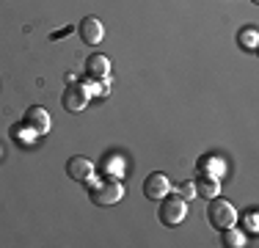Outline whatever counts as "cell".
Returning <instances> with one entry per match:
<instances>
[{
	"mask_svg": "<svg viewBox=\"0 0 259 248\" xmlns=\"http://www.w3.org/2000/svg\"><path fill=\"white\" fill-rule=\"evenodd\" d=\"M168 190H171V182H168V177L165 174H149L146 177V182H144V196L146 198H152V201H157V198H163V196H168Z\"/></svg>",
	"mask_w": 259,
	"mask_h": 248,
	"instance_id": "cell-6",
	"label": "cell"
},
{
	"mask_svg": "<svg viewBox=\"0 0 259 248\" xmlns=\"http://www.w3.org/2000/svg\"><path fill=\"white\" fill-rule=\"evenodd\" d=\"M245 226H248L251 232H256L259 223H256V213H254V210H251V213H245Z\"/></svg>",
	"mask_w": 259,
	"mask_h": 248,
	"instance_id": "cell-14",
	"label": "cell"
},
{
	"mask_svg": "<svg viewBox=\"0 0 259 248\" xmlns=\"http://www.w3.org/2000/svg\"><path fill=\"white\" fill-rule=\"evenodd\" d=\"M185 215H188V201L182 196H174V198L163 196V201H160V221L165 226H180L185 221Z\"/></svg>",
	"mask_w": 259,
	"mask_h": 248,
	"instance_id": "cell-3",
	"label": "cell"
},
{
	"mask_svg": "<svg viewBox=\"0 0 259 248\" xmlns=\"http://www.w3.org/2000/svg\"><path fill=\"white\" fill-rule=\"evenodd\" d=\"M237 42H240V47H245V50H256V45H259L256 28H243L237 33Z\"/></svg>",
	"mask_w": 259,
	"mask_h": 248,
	"instance_id": "cell-12",
	"label": "cell"
},
{
	"mask_svg": "<svg viewBox=\"0 0 259 248\" xmlns=\"http://www.w3.org/2000/svg\"><path fill=\"white\" fill-rule=\"evenodd\" d=\"M69 33H72V28H69V25H66L64 30H58V33H53V39H58V36H69Z\"/></svg>",
	"mask_w": 259,
	"mask_h": 248,
	"instance_id": "cell-15",
	"label": "cell"
},
{
	"mask_svg": "<svg viewBox=\"0 0 259 248\" xmlns=\"http://www.w3.org/2000/svg\"><path fill=\"white\" fill-rule=\"evenodd\" d=\"M77 33H80V39H83L85 45H100L102 36H105V28H102V22L97 20V17H85V20L80 22Z\"/></svg>",
	"mask_w": 259,
	"mask_h": 248,
	"instance_id": "cell-8",
	"label": "cell"
},
{
	"mask_svg": "<svg viewBox=\"0 0 259 248\" xmlns=\"http://www.w3.org/2000/svg\"><path fill=\"white\" fill-rule=\"evenodd\" d=\"M85 185H89V196L94 204H100V207H110V204L121 201V196H124V188H121L119 179L113 177H91L85 179Z\"/></svg>",
	"mask_w": 259,
	"mask_h": 248,
	"instance_id": "cell-1",
	"label": "cell"
},
{
	"mask_svg": "<svg viewBox=\"0 0 259 248\" xmlns=\"http://www.w3.org/2000/svg\"><path fill=\"white\" fill-rule=\"evenodd\" d=\"M207 221L221 232V229H226V226H234L237 213H234V207L226 201V198L212 196V198H209V207H207Z\"/></svg>",
	"mask_w": 259,
	"mask_h": 248,
	"instance_id": "cell-2",
	"label": "cell"
},
{
	"mask_svg": "<svg viewBox=\"0 0 259 248\" xmlns=\"http://www.w3.org/2000/svg\"><path fill=\"white\" fill-rule=\"evenodd\" d=\"M89 97H91V91L85 89V86H80V83H75V80H72V83L64 89V97H61V102H64L66 110H72V113H80V110L89 105Z\"/></svg>",
	"mask_w": 259,
	"mask_h": 248,
	"instance_id": "cell-4",
	"label": "cell"
},
{
	"mask_svg": "<svg viewBox=\"0 0 259 248\" xmlns=\"http://www.w3.org/2000/svg\"><path fill=\"white\" fill-rule=\"evenodd\" d=\"M0 154H3V152H0Z\"/></svg>",
	"mask_w": 259,
	"mask_h": 248,
	"instance_id": "cell-16",
	"label": "cell"
},
{
	"mask_svg": "<svg viewBox=\"0 0 259 248\" xmlns=\"http://www.w3.org/2000/svg\"><path fill=\"white\" fill-rule=\"evenodd\" d=\"M66 174H69L75 182H85V179H91L94 177V166H91V160L89 157H69L66 160Z\"/></svg>",
	"mask_w": 259,
	"mask_h": 248,
	"instance_id": "cell-7",
	"label": "cell"
},
{
	"mask_svg": "<svg viewBox=\"0 0 259 248\" xmlns=\"http://www.w3.org/2000/svg\"><path fill=\"white\" fill-rule=\"evenodd\" d=\"M221 232H224V245H229V248H240V245H245V234L240 232V229L226 226V229H221Z\"/></svg>",
	"mask_w": 259,
	"mask_h": 248,
	"instance_id": "cell-11",
	"label": "cell"
},
{
	"mask_svg": "<svg viewBox=\"0 0 259 248\" xmlns=\"http://www.w3.org/2000/svg\"><path fill=\"white\" fill-rule=\"evenodd\" d=\"M85 74H89L91 80H105L110 74V61L100 53L89 55V61H85Z\"/></svg>",
	"mask_w": 259,
	"mask_h": 248,
	"instance_id": "cell-9",
	"label": "cell"
},
{
	"mask_svg": "<svg viewBox=\"0 0 259 248\" xmlns=\"http://www.w3.org/2000/svg\"><path fill=\"white\" fill-rule=\"evenodd\" d=\"M180 196L185 198V201L196 198V185H193V182H182V185H180Z\"/></svg>",
	"mask_w": 259,
	"mask_h": 248,
	"instance_id": "cell-13",
	"label": "cell"
},
{
	"mask_svg": "<svg viewBox=\"0 0 259 248\" xmlns=\"http://www.w3.org/2000/svg\"><path fill=\"white\" fill-rule=\"evenodd\" d=\"M25 127H28L33 135L50 133V113H47L45 108H39V105L28 108V110H25Z\"/></svg>",
	"mask_w": 259,
	"mask_h": 248,
	"instance_id": "cell-5",
	"label": "cell"
},
{
	"mask_svg": "<svg viewBox=\"0 0 259 248\" xmlns=\"http://www.w3.org/2000/svg\"><path fill=\"white\" fill-rule=\"evenodd\" d=\"M218 190H221L218 179H215V177H209V174H201V177H199V182H196V193H199V196H204V198L218 196Z\"/></svg>",
	"mask_w": 259,
	"mask_h": 248,
	"instance_id": "cell-10",
	"label": "cell"
}]
</instances>
